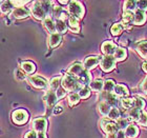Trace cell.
Returning a JSON list of instances; mask_svg holds the SVG:
<instances>
[{"mask_svg":"<svg viewBox=\"0 0 147 138\" xmlns=\"http://www.w3.org/2000/svg\"><path fill=\"white\" fill-rule=\"evenodd\" d=\"M61 86L64 91L73 92V93H79L80 90L83 88V86L80 83L78 78L71 76V75H68V74H66V75L63 76Z\"/></svg>","mask_w":147,"mask_h":138,"instance_id":"6da1fadb","label":"cell"},{"mask_svg":"<svg viewBox=\"0 0 147 138\" xmlns=\"http://www.w3.org/2000/svg\"><path fill=\"white\" fill-rule=\"evenodd\" d=\"M67 11H68V14L71 15V17H75L78 20L82 19L83 16H84V13H85L84 6L79 1H71V2L68 3Z\"/></svg>","mask_w":147,"mask_h":138,"instance_id":"7a4b0ae2","label":"cell"},{"mask_svg":"<svg viewBox=\"0 0 147 138\" xmlns=\"http://www.w3.org/2000/svg\"><path fill=\"white\" fill-rule=\"evenodd\" d=\"M32 14L35 18L38 19V20H44L45 18L49 17V14L46 13L45 9L43 7L41 1H35L32 5Z\"/></svg>","mask_w":147,"mask_h":138,"instance_id":"3957f363","label":"cell"},{"mask_svg":"<svg viewBox=\"0 0 147 138\" xmlns=\"http://www.w3.org/2000/svg\"><path fill=\"white\" fill-rule=\"evenodd\" d=\"M12 119H13V121H14L16 124H18V126L24 124L28 120V113L25 110H23V109L15 110L12 113Z\"/></svg>","mask_w":147,"mask_h":138,"instance_id":"277c9868","label":"cell"},{"mask_svg":"<svg viewBox=\"0 0 147 138\" xmlns=\"http://www.w3.org/2000/svg\"><path fill=\"white\" fill-rule=\"evenodd\" d=\"M58 95L55 91H52L49 90L45 93V95L43 97V100H44V103H45L46 107H47V111L54 110V107H56L57 101H58Z\"/></svg>","mask_w":147,"mask_h":138,"instance_id":"5b68a950","label":"cell"},{"mask_svg":"<svg viewBox=\"0 0 147 138\" xmlns=\"http://www.w3.org/2000/svg\"><path fill=\"white\" fill-rule=\"evenodd\" d=\"M100 68L102 71H104L106 73L113 71L116 68V59L113 56H104L102 57L101 61H100Z\"/></svg>","mask_w":147,"mask_h":138,"instance_id":"8992f818","label":"cell"},{"mask_svg":"<svg viewBox=\"0 0 147 138\" xmlns=\"http://www.w3.org/2000/svg\"><path fill=\"white\" fill-rule=\"evenodd\" d=\"M32 126H33V130L37 133H45L46 129H47V120L43 117H38V118H35L33 120V123H32Z\"/></svg>","mask_w":147,"mask_h":138,"instance_id":"52a82bcc","label":"cell"},{"mask_svg":"<svg viewBox=\"0 0 147 138\" xmlns=\"http://www.w3.org/2000/svg\"><path fill=\"white\" fill-rule=\"evenodd\" d=\"M28 80V82H30V84H32V86L37 88V89H45L46 86H47V84H49L45 78H43V77H41V76H38V75L30 76Z\"/></svg>","mask_w":147,"mask_h":138,"instance_id":"ba28073f","label":"cell"},{"mask_svg":"<svg viewBox=\"0 0 147 138\" xmlns=\"http://www.w3.org/2000/svg\"><path fill=\"white\" fill-rule=\"evenodd\" d=\"M118 46L113 41H104L101 46V51L105 56H113Z\"/></svg>","mask_w":147,"mask_h":138,"instance_id":"9c48e42d","label":"cell"},{"mask_svg":"<svg viewBox=\"0 0 147 138\" xmlns=\"http://www.w3.org/2000/svg\"><path fill=\"white\" fill-rule=\"evenodd\" d=\"M102 57H100V56H89V57H87V58L84 60V62H83V65H84V68L86 69L87 71H90L92 70V69H95L97 65L100 63V61H101Z\"/></svg>","mask_w":147,"mask_h":138,"instance_id":"30bf717a","label":"cell"},{"mask_svg":"<svg viewBox=\"0 0 147 138\" xmlns=\"http://www.w3.org/2000/svg\"><path fill=\"white\" fill-rule=\"evenodd\" d=\"M101 128L106 134H110V133H118L120 131L119 126L116 122H111V121H107V120H102L101 121Z\"/></svg>","mask_w":147,"mask_h":138,"instance_id":"8fae6325","label":"cell"},{"mask_svg":"<svg viewBox=\"0 0 147 138\" xmlns=\"http://www.w3.org/2000/svg\"><path fill=\"white\" fill-rule=\"evenodd\" d=\"M30 16V11L23 6H17L12 12V17L15 19H24Z\"/></svg>","mask_w":147,"mask_h":138,"instance_id":"7c38bea8","label":"cell"},{"mask_svg":"<svg viewBox=\"0 0 147 138\" xmlns=\"http://www.w3.org/2000/svg\"><path fill=\"white\" fill-rule=\"evenodd\" d=\"M101 98L102 101H106L110 107H117V103H118V96H116L113 93H106L103 92L101 94Z\"/></svg>","mask_w":147,"mask_h":138,"instance_id":"4fadbf2b","label":"cell"},{"mask_svg":"<svg viewBox=\"0 0 147 138\" xmlns=\"http://www.w3.org/2000/svg\"><path fill=\"white\" fill-rule=\"evenodd\" d=\"M76 78H78V80H79L80 83H81L83 86H88L89 84H90L92 75H90V73H89L86 69H84V70L82 71V73L80 74L78 77H76Z\"/></svg>","mask_w":147,"mask_h":138,"instance_id":"5bb4252c","label":"cell"},{"mask_svg":"<svg viewBox=\"0 0 147 138\" xmlns=\"http://www.w3.org/2000/svg\"><path fill=\"white\" fill-rule=\"evenodd\" d=\"M84 65L79 63V62H76V63H74L71 65L67 70V74L68 75H71L74 77H78L80 74L82 73V71L84 70Z\"/></svg>","mask_w":147,"mask_h":138,"instance_id":"9a60e30c","label":"cell"},{"mask_svg":"<svg viewBox=\"0 0 147 138\" xmlns=\"http://www.w3.org/2000/svg\"><path fill=\"white\" fill-rule=\"evenodd\" d=\"M147 20L146 13L140 10H137L135 12V19H134V24L136 25H143Z\"/></svg>","mask_w":147,"mask_h":138,"instance_id":"2e32d148","label":"cell"},{"mask_svg":"<svg viewBox=\"0 0 147 138\" xmlns=\"http://www.w3.org/2000/svg\"><path fill=\"white\" fill-rule=\"evenodd\" d=\"M42 24H43V27L46 29V31H49V33H51V34L57 33V32H56V21H54V19H53L51 16L43 20Z\"/></svg>","mask_w":147,"mask_h":138,"instance_id":"e0dca14e","label":"cell"},{"mask_svg":"<svg viewBox=\"0 0 147 138\" xmlns=\"http://www.w3.org/2000/svg\"><path fill=\"white\" fill-rule=\"evenodd\" d=\"M47 40H49V46H51V48H57L62 41L61 34H58V33L49 34V39Z\"/></svg>","mask_w":147,"mask_h":138,"instance_id":"ac0fdd59","label":"cell"},{"mask_svg":"<svg viewBox=\"0 0 147 138\" xmlns=\"http://www.w3.org/2000/svg\"><path fill=\"white\" fill-rule=\"evenodd\" d=\"M113 94L118 97H124L125 98L126 96H128L129 91L127 89V86H124V84H117L115 90H113Z\"/></svg>","mask_w":147,"mask_h":138,"instance_id":"d6986e66","label":"cell"},{"mask_svg":"<svg viewBox=\"0 0 147 138\" xmlns=\"http://www.w3.org/2000/svg\"><path fill=\"white\" fill-rule=\"evenodd\" d=\"M136 50H137L138 54L141 56V57L147 59V40H143L141 42H139L138 44H137Z\"/></svg>","mask_w":147,"mask_h":138,"instance_id":"ffe728a7","label":"cell"},{"mask_svg":"<svg viewBox=\"0 0 147 138\" xmlns=\"http://www.w3.org/2000/svg\"><path fill=\"white\" fill-rule=\"evenodd\" d=\"M88 86L94 92H101L102 90L104 89V81L102 79H96L92 82H90Z\"/></svg>","mask_w":147,"mask_h":138,"instance_id":"44dd1931","label":"cell"},{"mask_svg":"<svg viewBox=\"0 0 147 138\" xmlns=\"http://www.w3.org/2000/svg\"><path fill=\"white\" fill-rule=\"evenodd\" d=\"M110 110H111V107L106 101H101L98 104V111L102 116H108Z\"/></svg>","mask_w":147,"mask_h":138,"instance_id":"7402d4cb","label":"cell"},{"mask_svg":"<svg viewBox=\"0 0 147 138\" xmlns=\"http://www.w3.org/2000/svg\"><path fill=\"white\" fill-rule=\"evenodd\" d=\"M125 134L128 138H136L139 134V128L135 124H129L125 130Z\"/></svg>","mask_w":147,"mask_h":138,"instance_id":"603a6c76","label":"cell"},{"mask_svg":"<svg viewBox=\"0 0 147 138\" xmlns=\"http://www.w3.org/2000/svg\"><path fill=\"white\" fill-rule=\"evenodd\" d=\"M113 57L116 59V61H122V60H124L127 57V51L124 48H118Z\"/></svg>","mask_w":147,"mask_h":138,"instance_id":"cb8c5ba5","label":"cell"},{"mask_svg":"<svg viewBox=\"0 0 147 138\" xmlns=\"http://www.w3.org/2000/svg\"><path fill=\"white\" fill-rule=\"evenodd\" d=\"M66 31H67V24L65 23V21L56 19V32L58 34H64Z\"/></svg>","mask_w":147,"mask_h":138,"instance_id":"d4e9b609","label":"cell"},{"mask_svg":"<svg viewBox=\"0 0 147 138\" xmlns=\"http://www.w3.org/2000/svg\"><path fill=\"white\" fill-rule=\"evenodd\" d=\"M68 25H69V29L71 31H73L74 33H79L80 32V27H79V20L75 17H71L69 16V19H68Z\"/></svg>","mask_w":147,"mask_h":138,"instance_id":"484cf974","label":"cell"},{"mask_svg":"<svg viewBox=\"0 0 147 138\" xmlns=\"http://www.w3.org/2000/svg\"><path fill=\"white\" fill-rule=\"evenodd\" d=\"M21 69L24 71L26 74H33L36 71V67L33 62L31 61H23L21 63Z\"/></svg>","mask_w":147,"mask_h":138,"instance_id":"4316f807","label":"cell"},{"mask_svg":"<svg viewBox=\"0 0 147 138\" xmlns=\"http://www.w3.org/2000/svg\"><path fill=\"white\" fill-rule=\"evenodd\" d=\"M14 4L12 1H2L1 2V13L2 14H9L11 11H14Z\"/></svg>","mask_w":147,"mask_h":138,"instance_id":"83f0119b","label":"cell"},{"mask_svg":"<svg viewBox=\"0 0 147 138\" xmlns=\"http://www.w3.org/2000/svg\"><path fill=\"white\" fill-rule=\"evenodd\" d=\"M116 82L113 79H107L104 81V89L103 91L106 93H113V90L116 88Z\"/></svg>","mask_w":147,"mask_h":138,"instance_id":"f1b7e54d","label":"cell"},{"mask_svg":"<svg viewBox=\"0 0 147 138\" xmlns=\"http://www.w3.org/2000/svg\"><path fill=\"white\" fill-rule=\"evenodd\" d=\"M123 24H130L135 19V13L134 12H124L123 13Z\"/></svg>","mask_w":147,"mask_h":138,"instance_id":"f546056e","label":"cell"},{"mask_svg":"<svg viewBox=\"0 0 147 138\" xmlns=\"http://www.w3.org/2000/svg\"><path fill=\"white\" fill-rule=\"evenodd\" d=\"M135 101H136V98H128V97H126V98H123L121 100V104H122V107L124 109H132V107H135Z\"/></svg>","mask_w":147,"mask_h":138,"instance_id":"4dcf8cb0","label":"cell"},{"mask_svg":"<svg viewBox=\"0 0 147 138\" xmlns=\"http://www.w3.org/2000/svg\"><path fill=\"white\" fill-rule=\"evenodd\" d=\"M123 9H124V12H134L137 9V1H132V0L125 1Z\"/></svg>","mask_w":147,"mask_h":138,"instance_id":"1f68e13d","label":"cell"},{"mask_svg":"<svg viewBox=\"0 0 147 138\" xmlns=\"http://www.w3.org/2000/svg\"><path fill=\"white\" fill-rule=\"evenodd\" d=\"M123 29H124V27H123L122 23H115V24H113V27L110 28V32H111V34H113V36H119V35L122 34Z\"/></svg>","mask_w":147,"mask_h":138,"instance_id":"d6a6232c","label":"cell"},{"mask_svg":"<svg viewBox=\"0 0 147 138\" xmlns=\"http://www.w3.org/2000/svg\"><path fill=\"white\" fill-rule=\"evenodd\" d=\"M141 110H139L137 107H132L130 109L128 112V116H129V119L130 120H137L138 121L139 118H140V115H141Z\"/></svg>","mask_w":147,"mask_h":138,"instance_id":"836d02e7","label":"cell"},{"mask_svg":"<svg viewBox=\"0 0 147 138\" xmlns=\"http://www.w3.org/2000/svg\"><path fill=\"white\" fill-rule=\"evenodd\" d=\"M62 80H61V77H54L51 81H49V86H51V90L52 91H57L59 89V86L61 84Z\"/></svg>","mask_w":147,"mask_h":138,"instance_id":"e575fe53","label":"cell"},{"mask_svg":"<svg viewBox=\"0 0 147 138\" xmlns=\"http://www.w3.org/2000/svg\"><path fill=\"white\" fill-rule=\"evenodd\" d=\"M80 99H81V97L79 96V94L78 93H71V95L68 96V104L71 105V107H74V105H76L78 102L80 101Z\"/></svg>","mask_w":147,"mask_h":138,"instance_id":"d590c367","label":"cell"},{"mask_svg":"<svg viewBox=\"0 0 147 138\" xmlns=\"http://www.w3.org/2000/svg\"><path fill=\"white\" fill-rule=\"evenodd\" d=\"M90 91H92V90H90L89 86H83L82 89L80 90V92L78 93V94H79V96L82 99H86L90 96Z\"/></svg>","mask_w":147,"mask_h":138,"instance_id":"8d00e7d4","label":"cell"},{"mask_svg":"<svg viewBox=\"0 0 147 138\" xmlns=\"http://www.w3.org/2000/svg\"><path fill=\"white\" fill-rule=\"evenodd\" d=\"M117 124H118V126H119L120 130H126L127 128H128L129 123H128V119H126V118H119V119L117 120Z\"/></svg>","mask_w":147,"mask_h":138,"instance_id":"74e56055","label":"cell"},{"mask_svg":"<svg viewBox=\"0 0 147 138\" xmlns=\"http://www.w3.org/2000/svg\"><path fill=\"white\" fill-rule=\"evenodd\" d=\"M108 118L111 120H118L120 118V111L119 109H117L116 107H111L109 114H108Z\"/></svg>","mask_w":147,"mask_h":138,"instance_id":"f35d334b","label":"cell"},{"mask_svg":"<svg viewBox=\"0 0 147 138\" xmlns=\"http://www.w3.org/2000/svg\"><path fill=\"white\" fill-rule=\"evenodd\" d=\"M145 107H146V102H145L144 99L140 98V97H138V98H136L135 107H137V109H139V110H141V111H142Z\"/></svg>","mask_w":147,"mask_h":138,"instance_id":"ab89813d","label":"cell"},{"mask_svg":"<svg viewBox=\"0 0 147 138\" xmlns=\"http://www.w3.org/2000/svg\"><path fill=\"white\" fill-rule=\"evenodd\" d=\"M139 124H141V126H147V112L146 111H142L141 112V115H140V118L138 120Z\"/></svg>","mask_w":147,"mask_h":138,"instance_id":"60d3db41","label":"cell"},{"mask_svg":"<svg viewBox=\"0 0 147 138\" xmlns=\"http://www.w3.org/2000/svg\"><path fill=\"white\" fill-rule=\"evenodd\" d=\"M137 9L140 11H147V0H141V1H137Z\"/></svg>","mask_w":147,"mask_h":138,"instance_id":"b9f144b4","label":"cell"},{"mask_svg":"<svg viewBox=\"0 0 147 138\" xmlns=\"http://www.w3.org/2000/svg\"><path fill=\"white\" fill-rule=\"evenodd\" d=\"M24 138H38V133L35 132L34 130H32V131H30V132L25 134Z\"/></svg>","mask_w":147,"mask_h":138,"instance_id":"7bdbcfd3","label":"cell"},{"mask_svg":"<svg viewBox=\"0 0 147 138\" xmlns=\"http://www.w3.org/2000/svg\"><path fill=\"white\" fill-rule=\"evenodd\" d=\"M141 86L142 92L147 95V76H146V78H145V79L143 80V82L141 83V86Z\"/></svg>","mask_w":147,"mask_h":138,"instance_id":"ee69618b","label":"cell"},{"mask_svg":"<svg viewBox=\"0 0 147 138\" xmlns=\"http://www.w3.org/2000/svg\"><path fill=\"white\" fill-rule=\"evenodd\" d=\"M63 112V107H61V105H56L55 107H54V114H60Z\"/></svg>","mask_w":147,"mask_h":138,"instance_id":"f6af8a7d","label":"cell"},{"mask_svg":"<svg viewBox=\"0 0 147 138\" xmlns=\"http://www.w3.org/2000/svg\"><path fill=\"white\" fill-rule=\"evenodd\" d=\"M125 136H126V134L123 130H120L119 132L117 133V137L118 138H125Z\"/></svg>","mask_w":147,"mask_h":138,"instance_id":"bcb514c9","label":"cell"},{"mask_svg":"<svg viewBox=\"0 0 147 138\" xmlns=\"http://www.w3.org/2000/svg\"><path fill=\"white\" fill-rule=\"evenodd\" d=\"M13 4L14 5H23V4H25V3H28V1H12Z\"/></svg>","mask_w":147,"mask_h":138,"instance_id":"7dc6e473","label":"cell"},{"mask_svg":"<svg viewBox=\"0 0 147 138\" xmlns=\"http://www.w3.org/2000/svg\"><path fill=\"white\" fill-rule=\"evenodd\" d=\"M16 74H18V75H17V77H18L19 79H25V75H24V74L20 73L19 71H16Z\"/></svg>","mask_w":147,"mask_h":138,"instance_id":"c3c4849f","label":"cell"},{"mask_svg":"<svg viewBox=\"0 0 147 138\" xmlns=\"http://www.w3.org/2000/svg\"><path fill=\"white\" fill-rule=\"evenodd\" d=\"M106 138H118L117 137V133H110L106 135Z\"/></svg>","mask_w":147,"mask_h":138,"instance_id":"681fc988","label":"cell"},{"mask_svg":"<svg viewBox=\"0 0 147 138\" xmlns=\"http://www.w3.org/2000/svg\"><path fill=\"white\" fill-rule=\"evenodd\" d=\"M38 138H47V136H46V134L44 132L38 133Z\"/></svg>","mask_w":147,"mask_h":138,"instance_id":"f907efd6","label":"cell"},{"mask_svg":"<svg viewBox=\"0 0 147 138\" xmlns=\"http://www.w3.org/2000/svg\"><path fill=\"white\" fill-rule=\"evenodd\" d=\"M142 68H143V71L147 73V61H145L144 63H143V65H142Z\"/></svg>","mask_w":147,"mask_h":138,"instance_id":"816d5d0a","label":"cell"},{"mask_svg":"<svg viewBox=\"0 0 147 138\" xmlns=\"http://www.w3.org/2000/svg\"><path fill=\"white\" fill-rule=\"evenodd\" d=\"M58 3H60V4H67V3H69V2H68V1H66V0H65V1H62V0H60V1H58Z\"/></svg>","mask_w":147,"mask_h":138,"instance_id":"f5cc1de1","label":"cell"}]
</instances>
